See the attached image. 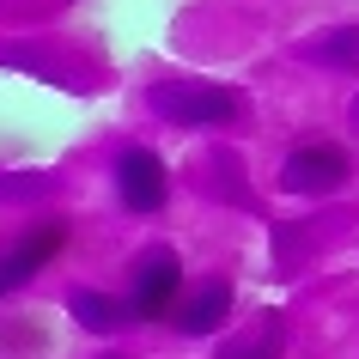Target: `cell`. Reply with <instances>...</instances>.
Instances as JSON below:
<instances>
[{
    "label": "cell",
    "instance_id": "7a4b0ae2",
    "mask_svg": "<svg viewBox=\"0 0 359 359\" xmlns=\"http://www.w3.org/2000/svg\"><path fill=\"white\" fill-rule=\"evenodd\" d=\"M347 177H353L347 147H335V140H311V147H292V152H286L280 189H286V195H311V201H323V195H341V189H347Z\"/></svg>",
    "mask_w": 359,
    "mask_h": 359
},
{
    "label": "cell",
    "instance_id": "6da1fadb",
    "mask_svg": "<svg viewBox=\"0 0 359 359\" xmlns=\"http://www.w3.org/2000/svg\"><path fill=\"white\" fill-rule=\"evenodd\" d=\"M147 110L165 116L170 128H231L244 122V92L219 86V79H158L147 86Z\"/></svg>",
    "mask_w": 359,
    "mask_h": 359
},
{
    "label": "cell",
    "instance_id": "7c38bea8",
    "mask_svg": "<svg viewBox=\"0 0 359 359\" xmlns=\"http://www.w3.org/2000/svg\"><path fill=\"white\" fill-rule=\"evenodd\" d=\"M104 359H122V353H104Z\"/></svg>",
    "mask_w": 359,
    "mask_h": 359
},
{
    "label": "cell",
    "instance_id": "ba28073f",
    "mask_svg": "<svg viewBox=\"0 0 359 359\" xmlns=\"http://www.w3.org/2000/svg\"><path fill=\"white\" fill-rule=\"evenodd\" d=\"M67 311H74L92 335H116V329H128V299H116V292H97V286H74L67 292Z\"/></svg>",
    "mask_w": 359,
    "mask_h": 359
},
{
    "label": "cell",
    "instance_id": "52a82bcc",
    "mask_svg": "<svg viewBox=\"0 0 359 359\" xmlns=\"http://www.w3.org/2000/svg\"><path fill=\"white\" fill-rule=\"evenodd\" d=\"M292 55L311 67H329V74H359V25H335L323 37H304L292 43Z\"/></svg>",
    "mask_w": 359,
    "mask_h": 359
},
{
    "label": "cell",
    "instance_id": "8fae6325",
    "mask_svg": "<svg viewBox=\"0 0 359 359\" xmlns=\"http://www.w3.org/2000/svg\"><path fill=\"white\" fill-rule=\"evenodd\" d=\"M347 116H353V128H359V97H353V104H347Z\"/></svg>",
    "mask_w": 359,
    "mask_h": 359
},
{
    "label": "cell",
    "instance_id": "3957f363",
    "mask_svg": "<svg viewBox=\"0 0 359 359\" xmlns=\"http://www.w3.org/2000/svg\"><path fill=\"white\" fill-rule=\"evenodd\" d=\"M183 299V262H177V250L170 244H152L140 250V262H134V292H128V311L140 323H165Z\"/></svg>",
    "mask_w": 359,
    "mask_h": 359
},
{
    "label": "cell",
    "instance_id": "8992f818",
    "mask_svg": "<svg viewBox=\"0 0 359 359\" xmlns=\"http://www.w3.org/2000/svg\"><path fill=\"white\" fill-rule=\"evenodd\" d=\"M231 299H238L231 274H213V280H201L189 299L177 304V329H183V335H213V329H226Z\"/></svg>",
    "mask_w": 359,
    "mask_h": 359
},
{
    "label": "cell",
    "instance_id": "5b68a950",
    "mask_svg": "<svg viewBox=\"0 0 359 359\" xmlns=\"http://www.w3.org/2000/svg\"><path fill=\"white\" fill-rule=\"evenodd\" d=\"M61 250H67V219H43V226H31L19 244L0 256V299H13L19 286H31Z\"/></svg>",
    "mask_w": 359,
    "mask_h": 359
},
{
    "label": "cell",
    "instance_id": "9c48e42d",
    "mask_svg": "<svg viewBox=\"0 0 359 359\" xmlns=\"http://www.w3.org/2000/svg\"><path fill=\"white\" fill-rule=\"evenodd\" d=\"M280 347H286V329H280V311H268L250 335H231L226 347L213 359H280Z\"/></svg>",
    "mask_w": 359,
    "mask_h": 359
},
{
    "label": "cell",
    "instance_id": "277c9868",
    "mask_svg": "<svg viewBox=\"0 0 359 359\" xmlns=\"http://www.w3.org/2000/svg\"><path fill=\"white\" fill-rule=\"evenodd\" d=\"M116 201L128 213H158L170 201V170L152 147H122V158H116Z\"/></svg>",
    "mask_w": 359,
    "mask_h": 359
},
{
    "label": "cell",
    "instance_id": "30bf717a",
    "mask_svg": "<svg viewBox=\"0 0 359 359\" xmlns=\"http://www.w3.org/2000/svg\"><path fill=\"white\" fill-rule=\"evenodd\" d=\"M0 67H25V74L49 79V86H79V79H67V67H61L49 49H31V43H19V49H6V43H0Z\"/></svg>",
    "mask_w": 359,
    "mask_h": 359
}]
</instances>
